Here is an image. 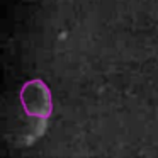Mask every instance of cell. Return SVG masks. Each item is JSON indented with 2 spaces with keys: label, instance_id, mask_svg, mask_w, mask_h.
<instances>
[{
  "label": "cell",
  "instance_id": "obj_1",
  "mask_svg": "<svg viewBox=\"0 0 158 158\" xmlns=\"http://www.w3.org/2000/svg\"><path fill=\"white\" fill-rule=\"evenodd\" d=\"M21 104L27 116L48 119L53 112L51 90L43 80H29L21 90Z\"/></svg>",
  "mask_w": 158,
  "mask_h": 158
}]
</instances>
